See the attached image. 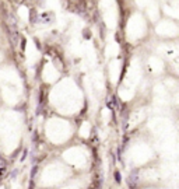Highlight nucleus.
<instances>
[{"label": "nucleus", "mask_w": 179, "mask_h": 189, "mask_svg": "<svg viewBox=\"0 0 179 189\" xmlns=\"http://www.w3.org/2000/svg\"><path fill=\"white\" fill-rule=\"evenodd\" d=\"M13 3H15V4H20V3H23V0H11Z\"/></svg>", "instance_id": "f257e3e1"}]
</instances>
